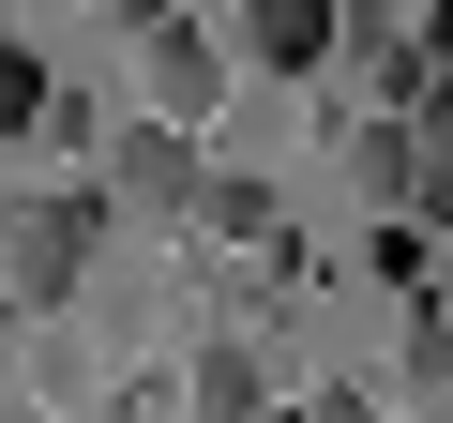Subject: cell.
<instances>
[{
  "label": "cell",
  "mask_w": 453,
  "mask_h": 423,
  "mask_svg": "<svg viewBox=\"0 0 453 423\" xmlns=\"http://www.w3.org/2000/svg\"><path fill=\"white\" fill-rule=\"evenodd\" d=\"M196 423H273V363L257 348H196Z\"/></svg>",
  "instance_id": "5b68a950"
},
{
  "label": "cell",
  "mask_w": 453,
  "mask_h": 423,
  "mask_svg": "<svg viewBox=\"0 0 453 423\" xmlns=\"http://www.w3.org/2000/svg\"><path fill=\"white\" fill-rule=\"evenodd\" d=\"M91 227H106V196H16L0 212V303H76V273H91Z\"/></svg>",
  "instance_id": "6da1fadb"
},
{
  "label": "cell",
  "mask_w": 453,
  "mask_h": 423,
  "mask_svg": "<svg viewBox=\"0 0 453 423\" xmlns=\"http://www.w3.org/2000/svg\"><path fill=\"white\" fill-rule=\"evenodd\" d=\"M196 106H211V31L151 16V121H181V136H196Z\"/></svg>",
  "instance_id": "277c9868"
},
{
  "label": "cell",
  "mask_w": 453,
  "mask_h": 423,
  "mask_svg": "<svg viewBox=\"0 0 453 423\" xmlns=\"http://www.w3.org/2000/svg\"><path fill=\"white\" fill-rule=\"evenodd\" d=\"M196 227H211V242H273V181H211Z\"/></svg>",
  "instance_id": "8992f818"
},
{
  "label": "cell",
  "mask_w": 453,
  "mask_h": 423,
  "mask_svg": "<svg viewBox=\"0 0 453 423\" xmlns=\"http://www.w3.org/2000/svg\"><path fill=\"white\" fill-rule=\"evenodd\" d=\"M151 16H181V0H151Z\"/></svg>",
  "instance_id": "9c48e42d"
},
{
  "label": "cell",
  "mask_w": 453,
  "mask_h": 423,
  "mask_svg": "<svg viewBox=\"0 0 453 423\" xmlns=\"http://www.w3.org/2000/svg\"><path fill=\"white\" fill-rule=\"evenodd\" d=\"M438 303H453V258H438Z\"/></svg>",
  "instance_id": "ba28073f"
},
{
  "label": "cell",
  "mask_w": 453,
  "mask_h": 423,
  "mask_svg": "<svg viewBox=\"0 0 453 423\" xmlns=\"http://www.w3.org/2000/svg\"><path fill=\"white\" fill-rule=\"evenodd\" d=\"M196 196H211V166H196V136H181V121H121V136H106V212L181 227Z\"/></svg>",
  "instance_id": "7a4b0ae2"
},
{
  "label": "cell",
  "mask_w": 453,
  "mask_h": 423,
  "mask_svg": "<svg viewBox=\"0 0 453 423\" xmlns=\"http://www.w3.org/2000/svg\"><path fill=\"white\" fill-rule=\"evenodd\" d=\"M348 46V0H242V61H273V76H318Z\"/></svg>",
  "instance_id": "3957f363"
},
{
  "label": "cell",
  "mask_w": 453,
  "mask_h": 423,
  "mask_svg": "<svg viewBox=\"0 0 453 423\" xmlns=\"http://www.w3.org/2000/svg\"><path fill=\"white\" fill-rule=\"evenodd\" d=\"M273 423H363V408H348V393H333V408H273Z\"/></svg>",
  "instance_id": "52a82bcc"
}]
</instances>
